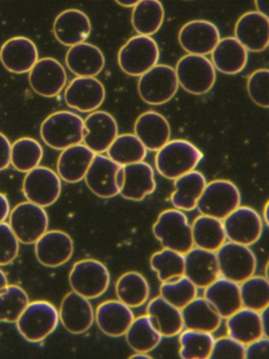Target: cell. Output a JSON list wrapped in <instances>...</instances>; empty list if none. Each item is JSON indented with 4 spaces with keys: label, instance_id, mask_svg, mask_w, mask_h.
Wrapping results in <instances>:
<instances>
[{
    "label": "cell",
    "instance_id": "obj_38",
    "mask_svg": "<svg viewBox=\"0 0 269 359\" xmlns=\"http://www.w3.org/2000/svg\"><path fill=\"white\" fill-rule=\"evenodd\" d=\"M115 291L118 300L132 309L146 304L151 294L146 278L134 271L124 273L118 278Z\"/></svg>",
    "mask_w": 269,
    "mask_h": 359
},
{
    "label": "cell",
    "instance_id": "obj_15",
    "mask_svg": "<svg viewBox=\"0 0 269 359\" xmlns=\"http://www.w3.org/2000/svg\"><path fill=\"white\" fill-rule=\"evenodd\" d=\"M105 88L96 77H76L64 92L65 104L73 110L92 113L105 100Z\"/></svg>",
    "mask_w": 269,
    "mask_h": 359
},
{
    "label": "cell",
    "instance_id": "obj_54",
    "mask_svg": "<svg viewBox=\"0 0 269 359\" xmlns=\"http://www.w3.org/2000/svg\"><path fill=\"white\" fill-rule=\"evenodd\" d=\"M256 11L269 20V0H254Z\"/></svg>",
    "mask_w": 269,
    "mask_h": 359
},
{
    "label": "cell",
    "instance_id": "obj_21",
    "mask_svg": "<svg viewBox=\"0 0 269 359\" xmlns=\"http://www.w3.org/2000/svg\"><path fill=\"white\" fill-rule=\"evenodd\" d=\"M39 53L31 39L23 36L12 37L0 48V62L8 72L25 74L38 62Z\"/></svg>",
    "mask_w": 269,
    "mask_h": 359
},
{
    "label": "cell",
    "instance_id": "obj_2",
    "mask_svg": "<svg viewBox=\"0 0 269 359\" xmlns=\"http://www.w3.org/2000/svg\"><path fill=\"white\" fill-rule=\"evenodd\" d=\"M84 134L83 119L69 111L53 113L44 119L40 127V136L44 144L58 151L82 144Z\"/></svg>",
    "mask_w": 269,
    "mask_h": 359
},
{
    "label": "cell",
    "instance_id": "obj_6",
    "mask_svg": "<svg viewBox=\"0 0 269 359\" xmlns=\"http://www.w3.org/2000/svg\"><path fill=\"white\" fill-rule=\"evenodd\" d=\"M174 70L179 86L193 95L208 93L216 83V68L206 56L187 54L179 60Z\"/></svg>",
    "mask_w": 269,
    "mask_h": 359
},
{
    "label": "cell",
    "instance_id": "obj_41",
    "mask_svg": "<svg viewBox=\"0 0 269 359\" xmlns=\"http://www.w3.org/2000/svg\"><path fill=\"white\" fill-rule=\"evenodd\" d=\"M43 158L41 144L31 137H22L12 144L11 165L21 173H27L37 168Z\"/></svg>",
    "mask_w": 269,
    "mask_h": 359
},
{
    "label": "cell",
    "instance_id": "obj_23",
    "mask_svg": "<svg viewBox=\"0 0 269 359\" xmlns=\"http://www.w3.org/2000/svg\"><path fill=\"white\" fill-rule=\"evenodd\" d=\"M55 39L65 47L84 43L92 32L90 18L84 12L69 9L61 12L53 25Z\"/></svg>",
    "mask_w": 269,
    "mask_h": 359
},
{
    "label": "cell",
    "instance_id": "obj_11",
    "mask_svg": "<svg viewBox=\"0 0 269 359\" xmlns=\"http://www.w3.org/2000/svg\"><path fill=\"white\" fill-rule=\"evenodd\" d=\"M86 186L100 198H113L120 194L123 184V167L102 154L95 155L85 177Z\"/></svg>",
    "mask_w": 269,
    "mask_h": 359
},
{
    "label": "cell",
    "instance_id": "obj_52",
    "mask_svg": "<svg viewBox=\"0 0 269 359\" xmlns=\"http://www.w3.org/2000/svg\"><path fill=\"white\" fill-rule=\"evenodd\" d=\"M11 213L10 203L8 197L0 193V224L4 222V220L8 217Z\"/></svg>",
    "mask_w": 269,
    "mask_h": 359
},
{
    "label": "cell",
    "instance_id": "obj_22",
    "mask_svg": "<svg viewBox=\"0 0 269 359\" xmlns=\"http://www.w3.org/2000/svg\"><path fill=\"white\" fill-rule=\"evenodd\" d=\"M235 37L248 52L261 53L269 47V20L258 11L247 12L237 20Z\"/></svg>",
    "mask_w": 269,
    "mask_h": 359
},
{
    "label": "cell",
    "instance_id": "obj_20",
    "mask_svg": "<svg viewBox=\"0 0 269 359\" xmlns=\"http://www.w3.org/2000/svg\"><path fill=\"white\" fill-rule=\"evenodd\" d=\"M83 144L95 154L106 152L118 136L115 117L105 111H94L84 119Z\"/></svg>",
    "mask_w": 269,
    "mask_h": 359
},
{
    "label": "cell",
    "instance_id": "obj_43",
    "mask_svg": "<svg viewBox=\"0 0 269 359\" xmlns=\"http://www.w3.org/2000/svg\"><path fill=\"white\" fill-rule=\"evenodd\" d=\"M149 264L161 283L172 280L184 275V254L174 250L163 248L161 251L156 252L151 255Z\"/></svg>",
    "mask_w": 269,
    "mask_h": 359
},
{
    "label": "cell",
    "instance_id": "obj_48",
    "mask_svg": "<svg viewBox=\"0 0 269 359\" xmlns=\"http://www.w3.org/2000/svg\"><path fill=\"white\" fill-rule=\"evenodd\" d=\"M246 346L230 336L214 339L210 359H245Z\"/></svg>",
    "mask_w": 269,
    "mask_h": 359
},
{
    "label": "cell",
    "instance_id": "obj_51",
    "mask_svg": "<svg viewBox=\"0 0 269 359\" xmlns=\"http://www.w3.org/2000/svg\"><path fill=\"white\" fill-rule=\"evenodd\" d=\"M11 150L12 144L8 138L0 133V171L8 169L11 165Z\"/></svg>",
    "mask_w": 269,
    "mask_h": 359
},
{
    "label": "cell",
    "instance_id": "obj_40",
    "mask_svg": "<svg viewBox=\"0 0 269 359\" xmlns=\"http://www.w3.org/2000/svg\"><path fill=\"white\" fill-rule=\"evenodd\" d=\"M106 153L111 161L124 167L144 161L147 149L134 134H122L116 137Z\"/></svg>",
    "mask_w": 269,
    "mask_h": 359
},
{
    "label": "cell",
    "instance_id": "obj_45",
    "mask_svg": "<svg viewBox=\"0 0 269 359\" xmlns=\"http://www.w3.org/2000/svg\"><path fill=\"white\" fill-rule=\"evenodd\" d=\"M243 308L261 312L269 304V281L266 277L252 275L240 283Z\"/></svg>",
    "mask_w": 269,
    "mask_h": 359
},
{
    "label": "cell",
    "instance_id": "obj_16",
    "mask_svg": "<svg viewBox=\"0 0 269 359\" xmlns=\"http://www.w3.org/2000/svg\"><path fill=\"white\" fill-rule=\"evenodd\" d=\"M67 76L62 65L52 57L38 60L29 72L32 90L42 97L59 95L67 85Z\"/></svg>",
    "mask_w": 269,
    "mask_h": 359
},
{
    "label": "cell",
    "instance_id": "obj_46",
    "mask_svg": "<svg viewBox=\"0 0 269 359\" xmlns=\"http://www.w3.org/2000/svg\"><path fill=\"white\" fill-rule=\"evenodd\" d=\"M198 295V287L185 275L162 283L160 287V296L172 306L182 310Z\"/></svg>",
    "mask_w": 269,
    "mask_h": 359
},
{
    "label": "cell",
    "instance_id": "obj_7",
    "mask_svg": "<svg viewBox=\"0 0 269 359\" xmlns=\"http://www.w3.org/2000/svg\"><path fill=\"white\" fill-rule=\"evenodd\" d=\"M241 193L230 180H216L208 182L197 203L202 215L224 220L241 205Z\"/></svg>",
    "mask_w": 269,
    "mask_h": 359
},
{
    "label": "cell",
    "instance_id": "obj_39",
    "mask_svg": "<svg viewBox=\"0 0 269 359\" xmlns=\"http://www.w3.org/2000/svg\"><path fill=\"white\" fill-rule=\"evenodd\" d=\"M124 336L134 353L151 352L161 344L163 338L147 315L134 318Z\"/></svg>",
    "mask_w": 269,
    "mask_h": 359
},
{
    "label": "cell",
    "instance_id": "obj_34",
    "mask_svg": "<svg viewBox=\"0 0 269 359\" xmlns=\"http://www.w3.org/2000/svg\"><path fill=\"white\" fill-rule=\"evenodd\" d=\"M185 329L214 333L220 327L222 317L204 297H195L181 310Z\"/></svg>",
    "mask_w": 269,
    "mask_h": 359
},
{
    "label": "cell",
    "instance_id": "obj_19",
    "mask_svg": "<svg viewBox=\"0 0 269 359\" xmlns=\"http://www.w3.org/2000/svg\"><path fill=\"white\" fill-rule=\"evenodd\" d=\"M59 320L74 335L88 331L95 321V311L90 299L74 291L67 293L61 302Z\"/></svg>",
    "mask_w": 269,
    "mask_h": 359
},
{
    "label": "cell",
    "instance_id": "obj_9",
    "mask_svg": "<svg viewBox=\"0 0 269 359\" xmlns=\"http://www.w3.org/2000/svg\"><path fill=\"white\" fill-rule=\"evenodd\" d=\"M71 290L88 299H96L109 289L111 275L106 266L96 259L79 260L69 275Z\"/></svg>",
    "mask_w": 269,
    "mask_h": 359
},
{
    "label": "cell",
    "instance_id": "obj_31",
    "mask_svg": "<svg viewBox=\"0 0 269 359\" xmlns=\"http://www.w3.org/2000/svg\"><path fill=\"white\" fill-rule=\"evenodd\" d=\"M210 54L216 70L227 75L239 74L248 62L247 50L235 37L220 39Z\"/></svg>",
    "mask_w": 269,
    "mask_h": 359
},
{
    "label": "cell",
    "instance_id": "obj_24",
    "mask_svg": "<svg viewBox=\"0 0 269 359\" xmlns=\"http://www.w3.org/2000/svg\"><path fill=\"white\" fill-rule=\"evenodd\" d=\"M134 319L132 308L120 300H107L99 304L95 311L97 325L103 334L109 337L125 335Z\"/></svg>",
    "mask_w": 269,
    "mask_h": 359
},
{
    "label": "cell",
    "instance_id": "obj_28",
    "mask_svg": "<svg viewBox=\"0 0 269 359\" xmlns=\"http://www.w3.org/2000/svg\"><path fill=\"white\" fill-rule=\"evenodd\" d=\"M65 65L77 77H96L104 69L105 57L98 47L84 41L69 47Z\"/></svg>",
    "mask_w": 269,
    "mask_h": 359
},
{
    "label": "cell",
    "instance_id": "obj_59",
    "mask_svg": "<svg viewBox=\"0 0 269 359\" xmlns=\"http://www.w3.org/2000/svg\"><path fill=\"white\" fill-rule=\"evenodd\" d=\"M265 277L269 281V260L267 262L266 266H265Z\"/></svg>",
    "mask_w": 269,
    "mask_h": 359
},
{
    "label": "cell",
    "instance_id": "obj_13",
    "mask_svg": "<svg viewBox=\"0 0 269 359\" xmlns=\"http://www.w3.org/2000/svg\"><path fill=\"white\" fill-rule=\"evenodd\" d=\"M61 178L50 168L38 165L25 174L23 195L27 201L42 208L54 205L61 194Z\"/></svg>",
    "mask_w": 269,
    "mask_h": 359
},
{
    "label": "cell",
    "instance_id": "obj_1",
    "mask_svg": "<svg viewBox=\"0 0 269 359\" xmlns=\"http://www.w3.org/2000/svg\"><path fill=\"white\" fill-rule=\"evenodd\" d=\"M203 159V153L191 142L183 140H170L157 151L156 169L166 180H174L193 171Z\"/></svg>",
    "mask_w": 269,
    "mask_h": 359
},
{
    "label": "cell",
    "instance_id": "obj_44",
    "mask_svg": "<svg viewBox=\"0 0 269 359\" xmlns=\"http://www.w3.org/2000/svg\"><path fill=\"white\" fill-rule=\"evenodd\" d=\"M29 302V296L22 287L6 285L0 291V323H16Z\"/></svg>",
    "mask_w": 269,
    "mask_h": 359
},
{
    "label": "cell",
    "instance_id": "obj_8",
    "mask_svg": "<svg viewBox=\"0 0 269 359\" xmlns=\"http://www.w3.org/2000/svg\"><path fill=\"white\" fill-rule=\"evenodd\" d=\"M178 89L176 70L167 65H156L141 75L138 81L139 96L151 106H161L170 102Z\"/></svg>",
    "mask_w": 269,
    "mask_h": 359
},
{
    "label": "cell",
    "instance_id": "obj_26",
    "mask_svg": "<svg viewBox=\"0 0 269 359\" xmlns=\"http://www.w3.org/2000/svg\"><path fill=\"white\" fill-rule=\"evenodd\" d=\"M157 188L155 171L145 163H132L123 167V184L120 194L123 198L132 201H141L153 194Z\"/></svg>",
    "mask_w": 269,
    "mask_h": 359
},
{
    "label": "cell",
    "instance_id": "obj_10",
    "mask_svg": "<svg viewBox=\"0 0 269 359\" xmlns=\"http://www.w3.org/2000/svg\"><path fill=\"white\" fill-rule=\"evenodd\" d=\"M8 224L19 243L33 245L48 231V216L44 208L25 201L11 211Z\"/></svg>",
    "mask_w": 269,
    "mask_h": 359
},
{
    "label": "cell",
    "instance_id": "obj_37",
    "mask_svg": "<svg viewBox=\"0 0 269 359\" xmlns=\"http://www.w3.org/2000/svg\"><path fill=\"white\" fill-rule=\"evenodd\" d=\"M165 18L160 0H140L132 12V25L139 35L151 36L161 29Z\"/></svg>",
    "mask_w": 269,
    "mask_h": 359
},
{
    "label": "cell",
    "instance_id": "obj_50",
    "mask_svg": "<svg viewBox=\"0 0 269 359\" xmlns=\"http://www.w3.org/2000/svg\"><path fill=\"white\" fill-rule=\"evenodd\" d=\"M245 359H269V338L262 336L247 344Z\"/></svg>",
    "mask_w": 269,
    "mask_h": 359
},
{
    "label": "cell",
    "instance_id": "obj_49",
    "mask_svg": "<svg viewBox=\"0 0 269 359\" xmlns=\"http://www.w3.org/2000/svg\"><path fill=\"white\" fill-rule=\"evenodd\" d=\"M19 252V241L10 224H0V266H8L16 259Z\"/></svg>",
    "mask_w": 269,
    "mask_h": 359
},
{
    "label": "cell",
    "instance_id": "obj_33",
    "mask_svg": "<svg viewBox=\"0 0 269 359\" xmlns=\"http://www.w3.org/2000/svg\"><path fill=\"white\" fill-rule=\"evenodd\" d=\"M207 182L201 172H188L174 180V192L170 197L174 209L181 211H193L197 209L198 201L201 197Z\"/></svg>",
    "mask_w": 269,
    "mask_h": 359
},
{
    "label": "cell",
    "instance_id": "obj_56",
    "mask_svg": "<svg viewBox=\"0 0 269 359\" xmlns=\"http://www.w3.org/2000/svg\"><path fill=\"white\" fill-rule=\"evenodd\" d=\"M263 222L269 228V201H267L264 207V211H263Z\"/></svg>",
    "mask_w": 269,
    "mask_h": 359
},
{
    "label": "cell",
    "instance_id": "obj_18",
    "mask_svg": "<svg viewBox=\"0 0 269 359\" xmlns=\"http://www.w3.org/2000/svg\"><path fill=\"white\" fill-rule=\"evenodd\" d=\"M74 253L71 237L63 231H46L35 243V255L42 266L58 268L67 264Z\"/></svg>",
    "mask_w": 269,
    "mask_h": 359
},
{
    "label": "cell",
    "instance_id": "obj_32",
    "mask_svg": "<svg viewBox=\"0 0 269 359\" xmlns=\"http://www.w3.org/2000/svg\"><path fill=\"white\" fill-rule=\"evenodd\" d=\"M146 315L162 337L178 336L184 330L180 309L158 296L147 304Z\"/></svg>",
    "mask_w": 269,
    "mask_h": 359
},
{
    "label": "cell",
    "instance_id": "obj_3",
    "mask_svg": "<svg viewBox=\"0 0 269 359\" xmlns=\"http://www.w3.org/2000/svg\"><path fill=\"white\" fill-rule=\"evenodd\" d=\"M153 233L163 248L184 255L195 247L191 226L181 210L170 209L160 213L153 224Z\"/></svg>",
    "mask_w": 269,
    "mask_h": 359
},
{
    "label": "cell",
    "instance_id": "obj_58",
    "mask_svg": "<svg viewBox=\"0 0 269 359\" xmlns=\"http://www.w3.org/2000/svg\"><path fill=\"white\" fill-rule=\"evenodd\" d=\"M8 285V278H6V274H4V271L0 270V291Z\"/></svg>",
    "mask_w": 269,
    "mask_h": 359
},
{
    "label": "cell",
    "instance_id": "obj_12",
    "mask_svg": "<svg viewBox=\"0 0 269 359\" xmlns=\"http://www.w3.org/2000/svg\"><path fill=\"white\" fill-rule=\"evenodd\" d=\"M216 254L220 275L224 278L241 283L256 273L258 262L248 245L228 241Z\"/></svg>",
    "mask_w": 269,
    "mask_h": 359
},
{
    "label": "cell",
    "instance_id": "obj_42",
    "mask_svg": "<svg viewBox=\"0 0 269 359\" xmlns=\"http://www.w3.org/2000/svg\"><path fill=\"white\" fill-rule=\"evenodd\" d=\"M214 339L212 333L195 331V330H183L179 334L180 344V357L182 359H208L212 354Z\"/></svg>",
    "mask_w": 269,
    "mask_h": 359
},
{
    "label": "cell",
    "instance_id": "obj_55",
    "mask_svg": "<svg viewBox=\"0 0 269 359\" xmlns=\"http://www.w3.org/2000/svg\"><path fill=\"white\" fill-rule=\"evenodd\" d=\"M118 5L123 8H134L140 0H115Z\"/></svg>",
    "mask_w": 269,
    "mask_h": 359
},
{
    "label": "cell",
    "instance_id": "obj_14",
    "mask_svg": "<svg viewBox=\"0 0 269 359\" xmlns=\"http://www.w3.org/2000/svg\"><path fill=\"white\" fill-rule=\"evenodd\" d=\"M223 224L229 241L248 247L258 243L264 229L260 214L252 208L241 205L223 220Z\"/></svg>",
    "mask_w": 269,
    "mask_h": 359
},
{
    "label": "cell",
    "instance_id": "obj_25",
    "mask_svg": "<svg viewBox=\"0 0 269 359\" xmlns=\"http://www.w3.org/2000/svg\"><path fill=\"white\" fill-rule=\"evenodd\" d=\"M184 256V275L198 289H205L221 276L216 252L195 247Z\"/></svg>",
    "mask_w": 269,
    "mask_h": 359
},
{
    "label": "cell",
    "instance_id": "obj_47",
    "mask_svg": "<svg viewBox=\"0 0 269 359\" xmlns=\"http://www.w3.org/2000/svg\"><path fill=\"white\" fill-rule=\"evenodd\" d=\"M247 92L256 106L269 109V69H258L251 73L248 77Z\"/></svg>",
    "mask_w": 269,
    "mask_h": 359
},
{
    "label": "cell",
    "instance_id": "obj_27",
    "mask_svg": "<svg viewBox=\"0 0 269 359\" xmlns=\"http://www.w3.org/2000/svg\"><path fill=\"white\" fill-rule=\"evenodd\" d=\"M134 131L147 151L153 152H157L167 144L172 135L167 119L156 111L142 113L134 123Z\"/></svg>",
    "mask_w": 269,
    "mask_h": 359
},
{
    "label": "cell",
    "instance_id": "obj_57",
    "mask_svg": "<svg viewBox=\"0 0 269 359\" xmlns=\"http://www.w3.org/2000/svg\"><path fill=\"white\" fill-rule=\"evenodd\" d=\"M132 359H151L153 357L149 355V353H134L130 357Z\"/></svg>",
    "mask_w": 269,
    "mask_h": 359
},
{
    "label": "cell",
    "instance_id": "obj_35",
    "mask_svg": "<svg viewBox=\"0 0 269 359\" xmlns=\"http://www.w3.org/2000/svg\"><path fill=\"white\" fill-rule=\"evenodd\" d=\"M226 329L228 336L247 346L263 336L260 312L250 309H240L226 318Z\"/></svg>",
    "mask_w": 269,
    "mask_h": 359
},
{
    "label": "cell",
    "instance_id": "obj_30",
    "mask_svg": "<svg viewBox=\"0 0 269 359\" xmlns=\"http://www.w3.org/2000/svg\"><path fill=\"white\" fill-rule=\"evenodd\" d=\"M204 298L212 304L222 319L243 308L240 283L220 276L204 289Z\"/></svg>",
    "mask_w": 269,
    "mask_h": 359
},
{
    "label": "cell",
    "instance_id": "obj_4",
    "mask_svg": "<svg viewBox=\"0 0 269 359\" xmlns=\"http://www.w3.org/2000/svg\"><path fill=\"white\" fill-rule=\"evenodd\" d=\"M58 323V310L44 300L29 302L16 321L19 334L32 344L48 337L57 329Z\"/></svg>",
    "mask_w": 269,
    "mask_h": 359
},
{
    "label": "cell",
    "instance_id": "obj_5",
    "mask_svg": "<svg viewBox=\"0 0 269 359\" xmlns=\"http://www.w3.org/2000/svg\"><path fill=\"white\" fill-rule=\"evenodd\" d=\"M160 50L155 39L137 35L126 41L118 53V65L128 76L140 77L158 65Z\"/></svg>",
    "mask_w": 269,
    "mask_h": 359
},
{
    "label": "cell",
    "instance_id": "obj_29",
    "mask_svg": "<svg viewBox=\"0 0 269 359\" xmlns=\"http://www.w3.org/2000/svg\"><path fill=\"white\" fill-rule=\"evenodd\" d=\"M95 153L84 144L64 149L57 161V174L67 184H77L85 177Z\"/></svg>",
    "mask_w": 269,
    "mask_h": 359
},
{
    "label": "cell",
    "instance_id": "obj_17",
    "mask_svg": "<svg viewBox=\"0 0 269 359\" xmlns=\"http://www.w3.org/2000/svg\"><path fill=\"white\" fill-rule=\"evenodd\" d=\"M178 39L181 48L187 53L206 56L214 51L220 41V31L208 20H191L181 28Z\"/></svg>",
    "mask_w": 269,
    "mask_h": 359
},
{
    "label": "cell",
    "instance_id": "obj_36",
    "mask_svg": "<svg viewBox=\"0 0 269 359\" xmlns=\"http://www.w3.org/2000/svg\"><path fill=\"white\" fill-rule=\"evenodd\" d=\"M193 245L207 251L216 252L226 243L223 220L200 215L191 224Z\"/></svg>",
    "mask_w": 269,
    "mask_h": 359
},
{
    "label": "cell",
    "instance_id": "obj_53",
    "mask_svg": "<svg viewBox=\"0 0 269 359\" xmlns=\"http://www.w3.org/2000/svg\"><path fill=\"white\" fill-rule=\"evenodd\" d=\"M262 319L263 336L269 338V304L260 312Z\"/></svg>",
    "mask_w": 269,
    "mask_h": 359
}]
</instances>
